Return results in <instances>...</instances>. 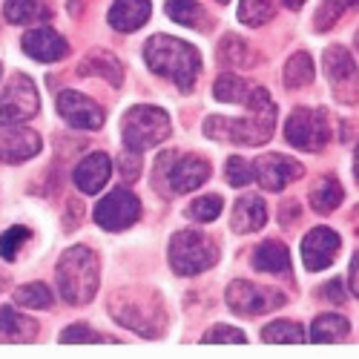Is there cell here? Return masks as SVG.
Segmentation results:
<instances>
[{
  "label": "cell",
  "instance_id": "obj_3",
  "mask_svg": "<svg viewBox=\"0 0 359 359\" xmlns=\"http://www.w3.org/2000/svg\"><path fill=\"white\" fill-rule=\"evenodd\" d=\"M98 271H101V264H98V256L93 248H86V245L69 248L61 256L57 271H55L57 290H61L64 302H69L75 308L86 305L98 290Z\"/></svg>",
  "mask_w": 359,
  "mask_h": 359
},
{
  "label": "cell",
  "instance_id": "obj_24",
  "mask_svg": "<svg viewBox=\"0 0 359 359\" xmlns=\"http://www.w3.org/2000/svg\"><path fill=\"white\" fill-rule=\"evenodd\" d=\"M342 196L345 193H342L337 178L325 175V178H319V182L313 184V190H311V207L316 213H331V210H337V207L342 204Z\"/></svg>",
  "mask_w": 359,
  "mask_h": 359
},
{
  "label": "cell",
  "instance_id": "obj_27",
  "mask_svg": "<svg viewBox=\"0 0 359 359\" xmlns=\"http://www.w3.org/2000/svg\"><path fill=\"white\" fill-rule=\"evenodd\" d=\"M308 83H313V61H311L308 52H296L285 64V86L302 89Z\"/></svg>",
  "mask_w": 359,
  "mask_h": 359
},
{
  "label": "cell",
  "instance_id": "obj_41",
  "mask_svg": "<svg viewBox=\"0 0 359 359\" xmlns=\"http://www.w3.org/2000/svg\"><path fill=\"white\" fill-rule=\"evenodd\" d=\"M296 219H299V204H296V201H285V204H282V224L287 227V224L296 222Z\"/></svg>",
  "mask_w": 359,
  "mask_h": 359
},
{
  "label": "cell",
  "instance_id": "obj_25",
  "mask_svg": "<svg viewBox=\"0 0 359 359\" xmlns=\"http://www.w3.org/2000/svg\"><path fill=\"white\" fill-rule=\"evenodd\" d=\"M351 334V325L345 316H337V313H322L313 319V331H311V339L313 342H342L348 339Z\"/></svg>",
  "mask_w": 359,
  "mask_h": 359
},
{
  "label": "cell",
  "instance_id": "obj_34",
  "mask_svg": "<svg viewBox=\"0 0 359 359\" xmlns=\"http://www.w3.org/2000/svg\"><path fill=\"white\" fill-rule=\"evenodd\" d=\"M32 238V230L18 224V227H9L4 236H0V256H4L6 262H15V256L20 253V248Z\"/></svg>",
  "mask_w": 359,
  "mask_h": 359
},
{
  "label": "cell",
  "instance_id": "obj_39",
  "mask_svg": "<svg viewBox=\"0 0 359 359\" xmlns=\"http://www.w3.org/2000/svg\"><path fill=\"white\" fill-rule=\"evenodd\" d=\"M121 175L127 178V182H135L138 172H141V153H135V149H124V156H121Z\"/></svg>",
  "mask_w": 359,
  "mask_h": 359
},
{
  "label": "cell",
  "instance_id": "obj_13",
  "mask_svg": "<svg viewBox=\"0 0 359 359\" xmlns=\"http://www.w3.org/2000/svg\"><path fill=\"white\" fill-rule=\"evenodd\" d=\"M57 112H61V118L75 130H101V124H104V109L93 98L72 93V89H64V93L57 95Z\"/></svg>",
  "mask_w": 359,
  "mask_h": 359
},
{
  "label": "cell",
  "instance_id": "obj_14",
  "mask_svg": "<svg viewBox=\"0 0 359 359\" xmlns=\"http://www.w3.org/2000/svg\"><path fill=\"white\" fill-rule=\"evenodd\" d=\"M339 253V236L331 230V227H313L305 242H302V259H305V267L308 271H325L331 267L334 259Z\"/></svg>",
  "mask_w": 359,
  "mask_h": 359
},
{
  "label": "cell",
  "instance_id": "obj_5",
  "mask_svg": "<svg viewBox=\"0 0 359 359\" xmlns=\"http://www.w3.org/2000/svg\"><path fill=\"white\" fill-rule=\"evenodd\" d=\"M170 133H172L170 115L158 107L138 104L124 115V144L127 149H135V153H144V149L167 141Z\"/></svg>",
  "mask_w": 359,
  "mask_h": 359
},
{
  "label": "cell",
  "instance_id": "obj_1",
  "mask_svg": "<svg viewBox=\"0 0 359 359\" xmlns=\"http://www.w3.org/2000/svg\"><path fill=\"white\" fill-rule=\"evenodd\" d=\"M248 118H207L204 121V135L216 141H230V144H248V147H262L271 141L276 130V104L267 95V89L253 86V93L245 101Z\"/></svg>",
  "mask_w": 359,
  "mask_h": 359
},
{
  "label": "cell",
  "instance_id": "obj_15",
  "mask_svg": "<svg viewBox=\"0 0 359 359\" xmlns=\"http://www.w3.org/2000/svg\"><path fill=\"white\" fill-rule=\"evenodd\" d=\"M41 153V135L26 127H0V161L20 164Z\"/></svg>",
  "mask_w": 359,
  "mask_h": 359
},
{
  "label": "cell",
  "instance_id": "obj_12",
  "mask_svg": "<svg viewBox=\"0 0 359 359\" xmlns=\"http://www.w3.org/2000/svg\"><path fill=\"white\" fill-rule=\"evenodd\" d=\"M302 164L287 158V156H279V153H267L262 156L256 164H253V178L271 193H279L287 187V182H296L302 178Z\"/></svg>",
  "mask_w": 359,
  "mask_h": 359
},
{
  "label": "cell",
  "instance_id": "obj_45",
  "mask_svg": "<svg viewBox=\"0 0 359 359\" xmlns=\"http://www.w3.org/2000/svg\"><path fill=\"white\" fill-rule=\"evenodd\" d=\"M353 227H356V233H359V207L353 210Z\"/></svg>",
  "mask_w": 359,
  "mask_h": 359
},
{
  "label": "cell",
  "instance_id": "obj_40",
  "mask_svg": "<svg viewBox=\"0 0 359 359\" xmlns=\"http://www.w3.org/2000/svg\"><path fill=\"white\" fill-rule=\"evenodd\" d=\"M322 296H325V299H331V302H342V299H345L342 282H339V279H331V282L322 287Z\"/></svg>",
  "mask_w": 359,
  "mask_h": 359
},
{
  "label": "cell",
  "instance_id": "obj_31",
  "mask_svg": "<svg viewBox=\"0 0 359 359\" xmlns=\"http://www.w3.org/2000/svg\"><path fill=\"white\" fill-rule=\"evenodd\" d=\"M262 339L264 342H279V345H299V342H305V331L299 327L296 322H273V325H267L264 331H262Z\"/></svg>",
  "mask_w": 359,
  "mask_h": 359
},
{
  "label": "cell",
  "instance_id": "obj_44",
  "mask_svg": "<svg viewBox=\"0 0 359 359\" xmlns=\"http://www.w3.org/2000/svg\"><path fill=\"white\" fill-rule=\"evenodd\" d=\"M353 175H356V182H359V147H356V156H353Z\"/></svg>",
  "mask_w": 359,
  "mask_h": 359
},
{
  "label": "cell",
  "instance_id": "obj_32",
  "mask_svg": "<svg viewBox=\"0 0 359 359\" xmlns=\"http://www.w3.org/2000/svg\"><path fill=\"white\" fill-rule=\"evenodd\" d=\"M273 18V0H242L238 20L245 26H262Z\"/></svg>",
  "mask_w": 359,
  "mask_h": 359
},
{
  "label": "cell",
  "instance_id": "obj_2",
  "mask_svg": "<svg viewBox=\"0 0 359 359\" xmlns=\"http://www.w3.org/2000/svg\"><path fill=\"white\" fill-rule=\"evenodd\" d=\"M144 61L147 67L172 81L178 89H193L198 72H201V57L196 46L170 38V35H153L144 43Z\"/></svg>",
  "mask_w": 359,
  "mask_h": 359
},
{
  "label": "cell",
  "instance_id": "obj_26",
  "mask_svg": "<svg viewBox=\"0 0 359 359\" xmlns=\"http://www.w3.org/2000/svg\"><path fill=\"white\" fill-rule=\"evenodd\" d=\"M250 93H253V86L238 75H219V81L213 83L216 101H224V104H245Z\"/></svg>",
  "mask_w": 359,
  "mask_h": 359
},
{
  "label": "cell",
  "instance_id": "obj_18",
  "mask_svg": "<svg viewBox=\"0 0 359 359\" xmlns=\"http://www.w3.org/2000/svg\"><path fill=\"white\" fill-rule=\"evenodd\" d=\"M149 15H153L149 0H115L107 20L115 32H135L149 20Z\"/></svg>",
  "mask_w": 359,
  "mask_h": 359
},
{
  "label": "cell",
  "instance_id": "obj_38",
  "mask_svg": "<svg viewBox=\"0 0 359 359\" xmlns=\"http://www.w3.org/2000/svg\"><path fill=\"white\" fill-rule=\"evenodd\" d=\"M61 342H115V337H104V334H95L89 331V325H72L61 334Z\"/></svg>",
  "mask_w": 359,
  "mask_h": 359
},
{
  "label": "cell",
  "instance_id": "obj_10",
  "mask_svg": "<svg viewBox=\"0 0 359 359\" xmlns=\"http://www.w3.org/2000/svg\"><path fill=\"white\" fill-rule=\"evenodd\" d=\"M138 216H141V201L130 190H112L95 207V224L109 230V233L127 230L130 224L138 222Z\"/></svg>",
  "mask_w": 359,
  "mask_h": 359
},
{
  "label": "cell",
  "instance_id": "obj_36",
  "mask_svg": "<svg viewBox=\"0 0 359 359\" xmlns=\"http://www.w3.org/2000/svg\"><path fill=\"white\" fill-rule=\"evenodd\" d=\"M224 175H227V184H233V187H245V184L253 182V167H250L245 158L233 156V158H227Z\"/></svg>",
  "mask_w": 359,
  "mask_h": 359
},
{
  "label": "cell",
  "instance_id": "obj_42",
  "mask_svg": "<svg viewBox=\"0 0 359 359\" xmlns=\"http://www.w3.org/2000/svg\"><path fill=\"white\" fill-rule=\"evenodd\" d=\"M351 287H353V293L359 296V253H356L353 262H351Z\"/></svg>",
  "mask_w": 359,
  "mask_h": 359
},
{
  "label": "cell",
  "instance_id": "obj_28",
  "mask_svg": "<svg viewBox=\"0 0 359 359\" xmlns=\"http://www.w3.org/2000/svg\"><path fill=\"white\" fill-rule=\"evenodd\" d=\"M219 61L230 64V67H253L256 57L250 55V46L242 41V38H236V35H227L219 46Z\"/></svg>",
  "mask_w": 359,
  "mask_h": 359
},
{
  "label": "cell",
  "instance_id": "obj_29",
  "mask_svg": "<svg viewBox=\"0 0 359 359\" xmlns=\"http://www.w3.org/2000/svg\"><path fill=\"white\" fill-rule=\"evenodd\" d=\"M359 6V0H322V6L313 18V26H316V32H327L348 9Z\"/></svg>",
  "mask_w": 359,
  "mask_h": 359
},
{
  "label": "cell",
  "instance_id": "obj_30",
  "mask_svg": "<svg viewBox=\"0 0 359 359\" xmlns=\"http://www.w3.org/2000/svg\"><path fill=\"white\" fill-rule=\"evenodd\" d=\"M167 15L182 26H204L207 18L196 0H167Z\"/></svg>",
  "mask_w": 359,
  "mask_h": 359
},
{
  "label": "cell",
  "instance_id": "obj_33",
  "mask_svg": "<svg viewBox=\"0 0 359 359\" xmlns=\"http://www.w3.org/2000/svg\"><path fill=\"white\" fill-rule=\"evenodd\" d=\"M15 302L23 305V308H41L43 311V308L52 305V293H49L46 285L32 282V285H23V287L15 290Z\"/></svg>",
  "mask_w": 359,
  "mask_h": 359
},
{
  "label": "cell",
  "instance_id": "obj_9",
  "mask_svg": "<svg viewBox=\"0 0 359 359\" xmlns=\"http://www.w3.org/2000/svg\"><path fill=\"white\" fill-rule=\"evenodd\" d=\"M227 305L233 313H242V316H259L264 311H276L285 305V293L276 287H262L253 282H230L227 285Z\"/></svg>",
  "mask_w": 359,
  "mask_h": 359
},
{
  "label": "cell",
  "instance_id": "obj_37",
  "mask_svg": "<svg viewBox=\"0 0 359 359\" xmlns=\"http://www.w3.org/2000/svg\"><path fill=\"white\" fill-rule=\"evenodd\" d=\"M201 342H204V345H213V342H233V345H242V342H248V337L238 331V327L216 325V327H210V331L201 337Z\"/></svg>",
  "mask_w": 359,
  "mask_h": 359
},
{
  "label": "cell",
  "instance_id": "obj_4",
  "mask_svg": "<svg viewBox=\"0 0 359 359\" xmlns=\"http://www.w3.org/2000/svg\"><path fill=\"white\" fill-rule=\"evenodd\" d=\"M219 262V245L207 233L182 230L170 238V264L178 276H198Z\"/></svg>",
  "mask_w": 359,
  "mask_h": 359
},
{
  "label": "cell",
  "instance_id": "obj_21",
  "mask_svg": "<svg viewBox=\"0 0 359 359\" xmlns=\"http://www.w3.org/2000/svg\"><path fill=\"white\" fill-rule=\"evenodd\" d=\"M253 267L262 273H287L290 271V250L276 242V238H267L253 250Z\"/></svg>",
  "mask_w": 359,
  "mask_h": 359
},
{
  "label": "cell",
  "instance_id": "obj_23",
  "mask_svg": "<svg viewBox=\"0 0 359 359\" xmlns=\"http://www.w3.org/2000/svg\"><path fill=\"white\" fill-rule=\"evenodd\" d=\"M4 18L15 26L23 23H38V20H49L52 9L46 6V0H6L4 4Z\"/></svg>",
  "mask_w": 359,
  "mask_h": 359
},
{
  "label": "cell",
  "instance_id": "obj_35",
  "mask_svg": "<svg viewBox=\"0 0 359 359\" xmlns=\"http://www.w3.org/2000/svg\"><path fill=\"white\" fill-rule=\"evenodd\" d=\"M222 196H201V198H196L193 204H190V219H196V222H213V219H219V213H222Z\"/></svg>",
  "mask_w": 359,
  "mask_h": 359
},
{
  "label": "cell",
  "instance_id": "obj_16",
  "mask_svg": "<svg viewBox=\"0 0 359 359\" xmlns=\"http://www.w3.org/2000/svg\"><path fill=\"white\" fill-rule=\"evenodd\" d=\"M23 52L41 64H55V61H61V57H67L69 43L57 35L55 29L38 26V29H29L23 35Z\"/></svg>",
  "mask_w": 359,
  "mask_h": 359
},
{
  "label": "cell",
  "instance_id": "obj_47",
  "mask_svg": "<svg viewBox=\"0 0 359 359\" xmlns=\"http://www.w3.org/2000/svg\"><path fill=\"white\" fill-rule=\"evenodd\" d=\"M356 43H359V35H356Z\"/></svg>",
  "mask_w": 359,
  "mask_h": 359
},
{
  "label": "cell",
  "instance_id": "obj_43",
  "mask_svg": "<svg viewBox=\"0 0 359 359\" xmlns=\"http://www.w3.org/2000/svg\"><path fill=\"white\" fill-rule=\"evenodd\" d=\"M282 4H285L287 9H302V6H305V0H282Z\"/></svg>",
  "mask_w": 359,
  "mask_h": 359
},
{
  "label": "cell",
  "instance_id": "obj_17",
  "mask_svg": "<svg viewBox=\"0 0 359 359\" xmlns=\"http://www.w3.org/2000/svg\"><path fill=\"white\" fill-rule=\"evenodd\" d=\"M112 175V161L107 153H89L72 172V182L83 196H95Z\"/></svg>",
  "mask_w": 359,
  "mask_h": 359
},
{
  "label": "cell",
  "instance_id": "obj_8",
  "mask_svg": "<svg viewBox=\"0 0 359 359\" xmlns=\"http://www.w3.org/2000/svg\"><path fill=\"white\" fill-rule=\"evenodd\" d=\"M287 141L296 149H305V153H313V149H322L327 141H331V127H327V115L322 109H311V107H299L290 112L287 127H285Z\"/></svg>",
  "mask_w": 359,
  "mask_h": 359
},
{
  "label": "cell",
  "instance_id": "obj_22",
  "mask_svg": "<svg viewBox=\"0 0 359 359\" xmlns=\"http://www.w3.org/2000/svg\"><path fill=\"white\" fill-rule=\"evenodd\" d=\"M78 72H81V78H83V75L109 78L112 86H121V81H124V69H121V64H118V57L109 55V52H101V49L89 52L83 61L78 64Z\"/></svg>",
  "mask_w": 359,
  "mask_h": 359
},
{
  "label": "cell",
  "instance_id": "obj_19",
  "mask_svg": "<svg viewBox=\"0 0 359 359\" xmlns=\"http://www.w3.org/2000/svg\"><path fill=\"white\" fill-rule=\"evenodd\" d=\"M267 222V204L259 196H242L233 207V216H230V227L236 233H256L262 230Z\"/></svg>",
  "mask_w": 359,
  "mask_h": 359
},
{
  "label": "cell",
  "instance_id": "obj_6",
  "mask_svg": "<svg viewBox=\"0 0 359 359\" xmlns=\"http://www.w3.org/2000/svg\"><path fill=\"white\" fill-rule=\"evenodd\" d=\"M156 167H158L156 182L167 178V190L172 193H193L210 178V164H207V158H198V156L161 153Z\"/></svg>",
  "mask_w": 359,
  "mask_h": 359
},
{
  "label": "cell",
  "instance_id": "obj_11",
  "mask_svg": "<svg viewBox=\"0 0 359 359\" xmlns=\"http://www.w3.org/2000/svg\"><path fill=\"white\" fill-rule=\"evenodd\" d=\"M325 72L331 81L334 93L342 104H356L359 101V69L356 61L351 57L348 49L342 46H331L325 52Z\"/></svg>",
  "mask_w": 359,
  "mask_h": 359
},
{
  "label": "cell",
  "instance_id": "obj_20",
  "mask_svg": "<svg viewBox=\"0 0 359 359\" xmlns=\"http://www.w3.org/2000/svg\"><path fill=\"white\" fill-rule=\"evenodd\" d=\"M38 337V322L18 313L12 305L0 308V339L6 342H32Z\"/></svg>",
  "mask_w": 359,
  "mask_h": 359
},
{
  "label": "cell",
  "instance_id": "obj_7",
  "mask_svg": "<svg viewBox=\"0 0 359 359\" xmlns=\"http://www.w3.org/2000/svg\"><path fill=\"white\" fill-rule=\"evenodd\" d=\"M41 109V95H38V86L32 83L29 75H15L4 95H0V127H18L32 121Z\"/></svg>",
  "mask_w": 359,
  "mask_h": 359
},
{
  "label": "cell",
  "instance_id": "obj_46",
  "mask_svg": "<svg viewBox=\"0 0 359 359\" xmlns=\"http://www.w3.org/2000/svg\"><path fill=\"white\" fill-rule=\"evenodd\" d=\"M219 4H227V0H219Z\"/></svg>",
  "mask_w": 359,
  "mask_h": 359
}]
</instances>
